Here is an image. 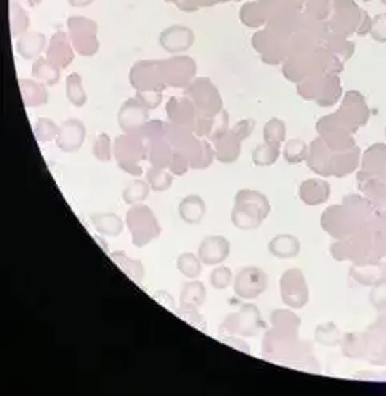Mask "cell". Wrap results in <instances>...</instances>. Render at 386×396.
Wrapping results in <instances>:
<instances>
[{"instance_id": "f546056e", "label": "cell", "mask_w": 386, "mask_h": 396, "mask_svg": "<svg viewBox=\"0 0 386 396\" xmlns=\"http://www.w3.org/2000/svg\"><path fill=\"white\" fill-rule=\"evenodd\" d=\"M316 342L324 347H335L342 343V334L333 323H324L316 327Z\"/></svg>"}, {"instance_id": "f35d334b", "label": "cell", "mask_w": 386, "mask_h": 396, "mask_svg": "<svg viewBox=\"0 0 386 396\" xmlns=\"http://www.w3.org/2000/svg\"><path fill=\"white\" fill-rule=\"evenodd\" d=\"M189 164L188 162V158H186V154L181 153V151H174V159H172V164H170V172L174 175H183L184 172L188 170L189 167Z\"/></svg>"}, {"instance_id": "6da1fadb", "label": "cell", "mask_w": 386, "mask_h": 396, "mask_svg": "<svg viewBox=\"0 0 386 396\" xmlns=\"http://www.w3.org/2000/svg\"><path fill=\"white\" fill-rule=\"evenodd\" d=\"M234 203L231 222L236 228L244 229V231L260 228L271 212L268 198L263 193L253 191V189H240L236 194Z\"/></svg>"}, {"instance_id": "d590c367", "label": "cell", "mask_w": 386, "mask_h": 396, "mask_svg": "<svg viewBox=\"0 0 386 396\" xmlns=\"http://www.w3.org/2000/svg\"><path fill=\"white\" fill-rule=\"evenodd\" d=\"M94 154L98 160H101V162H108V160L111 159L112 145L108 134H100L96 136V140L94 143Z\"/></svg>"}, {"instance_id": "8fae6325", "label": "cell", "mask_w": 386, "mask_h": 396, "mask_svg": "<svg viewBox=\"0 0 386 396\" xmlns=\"http://www.w3.org/2000/svg\"><path fill=\"white\" fill-rule=\"evenodd\" d=\"M194 32L186 26L174 25L167 27L159 36V44L169 53H181L194 44Z\"/></svg>"}, {"instance_id": "74e56055", "label": "cell", "mask_w": 386, "mask_h": 396, "mask_svg": "<svg viewBox=\"0 0 386 396\" xmlns=\"http://www.w3.org/2000/svg\"><path fill=\"white\" fill-rule=\"evenodd\" d=\"M136 98L140 100L148 109H154L160 105V100H162V90L138 91Z\"/></svg>"}, {"instance_id": "52a82bcc", "label": "cell", "mask_w": 386, "mask_h": 396, "mask_svg": "<svg viewBox=\"0 0 386 396\" xmlns=\"http://www.w3.org/2000/svg\"><path fill=\"white\" fill-rule=\"evenodd\" d=\"M157 71L165 84L172 87H181L195 74V63L188 56H178L157 63Z\"/></svg>"}, {"instance_id": "83f0119b", "label": "cell", "mask_w": 386, "mask_h": 396, "mask_svg": "<svg viewBox=\"0 0 386 396\" xmlns=\"http://www.w3.org/2000/svg\"><path fill=\"white\" fill-rule=\"evenodd\" d=\"M149 191H151V186L145 180H135L134 183H130L129 186H125L122 193V199L125 204L135 205L141 204L143 200H146L149 196Z\"/></svg>"}, {"instance_id": "484cf974", "label": "cell", "mask_w": 386, "mask_h": 396, "mask_svg": "<svg viewBox=\"0 0 386 396\" xmlns=\"http://www.w3.org/2000/svg\"><path fill=\"white\" fill-rule=\"evenodd\" d=\"M66 98L69 100L72 106L76 108H82L87 103V94L84 91V85H82V77L80 74L72 72L69 74L66 79Z\"/></svg>"}, {"instance_id": "b9f144b4", "label": "cell", "mask_w": 386, "mask_h": 396, "mask_svg": "<svg viewBox=\"0 0 386 396\" xmlns=\"http://www.w3.org/2000/svg\"><path fill=\"white\" fill-rule=\"evenodd\" d=\"M96 241L101 244V248L108 252V243H106V241H103V239H100L98 236H96Z\"/></svg>"}, {"instance_id": "4dcf8cb0", "label": "cell", "mask_w": 386, "mask_h": 396, "mask_svg": "<svg viewBox=\"0 0 386 396\" xmlns=\"http://www.w3.org/2000/svg\"><path fill=\"white\" fill-rule=\"evenodd\" d=\"M253 164L258 165V167H266V165L274 164L276 160L279 158V148H276L273 145H260L258 148H255L253 151Z\"/></svg>"}, {"instance_id": "44dd1931", "label": "cell", "mask_w": 386, "mask_h": 396, "mask_svg": "<svg viewBox=\"0 0 386 396\" xmlns=\"http://www.w3.org/2000/svg\"><path fill=\"white\" fill-rule=\"evenodd\" d=\"M45 47V36L44 34L30 32L25 34L18 42H16V51L25 60H32L40 55V51Z\"/></svg>"}, {"instance_id": "d6a6232c", "label": "cell", "mask_w": 386, "mask_h": 396, "mask_svg": "<svg viewBox=\"0 0 386 396\" xmlns=\"http://www.w3.org/2000/svg\"><path fill=\"white\" fill-rule=\"evenodd\" d=\"M210 284L217 290L228 289L233 284V272L228 267L217 265V268L210 273Z\"/></svg>"}, {"instance_id": "ac0fdd59", "label": "cell", "mask_w": 386, "mask_h": 396, "mask_svg": "<svg viewBox=\"0 0 386 396\" xmlns=\"http://www.w3.org/2000/svg\"><path fill=\"white\" fill-rule=\"evenodd\" d=\"M91 225H94L95 231L100 233L101 236L116 238L124 231V222L117 214L112 212H103V214H94L91 215Z\"/></svg>"}, {"instance_id": "30bf717a", "label": "cell", "mask_w": 386, "mask_h": 396, "mask_svg": "<svg viewBox=\"0 0 386 396\" xmlns=\"http://www.w3.org/2000/svg\"><path fill=\"white\" fill-rule=\"evenodd\" d=\"M85 124L79 119H67L61 125L56 135V145L63 153H76L84 145L85 140Z\"/></svg>"}, {"instance_id": "f1b7e54d", "label": "cell", "mask_w": 386, "mask_h": 396, "mask_svg": "<svg viewBox=\"0 0 386 396\" xmlns=\"http://www.w3.org/2000/svg\"><path fill=\"white\" fill-rule=\"evenodd\" d=\"M146 181L149 183L151 189H154L155 193H162L167 191L174 183V174L165 169L160 167H153L148 170L146 174Z\"/></svg>"}, {"instance_id": "2e32d148", "label": "cell", "mask_w": 386, "mask_h": 396, "mask_svg": "<svg viewBox=\"0 0 386 396\" xmlns=\"http://www.w3.org/2000/svg\"><path fill=\"white\" fill-rule=\"evenodd\" d=\"M72 49L67 42V37L65 32L55 34V37L51 39V44L49 47V55L47 60L50 63H53L55 66H58L60 70H65L69 66V63L72 61Z\"/></svg>"}, {"instance_id": "4316f807", "label": "cell", "mask_w": 386, "mask_h": 396, "mask_svg": "<svg viewBox=\"0 0 386 396\" xmlns=\"http://www.w3.org/2000/svg\"><path fill=\"white\" fill-rule=\"evenodd\" d=\"M151 143L153 145L149 148V159H151L153 167H160V169L170 167L172 159H174V151H172L169 143H165L164 140H157Z\"/></svg>"}, {"instance_id": "277c9868", "label": "cell", "mask_w": 386, "mask_h": 396, "mask_svg": "<svg viewBox=\"0 0 386 396\" xmlns=\"http://www.w3.org/2000/svg\"><path fill=\"white\" fill-rule=\"evenodd\" d=\"M264 324L262 321L260 313L255 305H244L240 307L238 313L229 314L221 324L220 331L228 332L229 336H257L258 329H262Z\"/></svg>"}, {"instance_id": "8d00e7d4", "label": "cell", "mask_w": 386, "mask_h": 396, "mask_svg": "<svg viewBox=\"0 0 386 396\" xmlns=\"http://www.w3.org/2000/svg\"><path fill=\"white\" fill-rule=\"evenodd\" d=\"M371 303L378 309L386 308V279L373 286V290L371 292Z\"/></svg>"}, {"instance_id": "9a60e30c", "label": "cell", "mask_w": 386, "mask_h": 396, "mask_svg": "<svg viewBox=\"0 0 386 396\" xmlns=\"http://www.w3.org/2000/svg\"><path fill=\"white\" fill-rule=\"evenodd\" d=\"M268 250L271 255L281 258V260H284V258H295L300 254V250H302V243L293 234H278V236H274L269 241Z\"/></svg>"}, {"instance_id": "5b68a950", "label": "cell", "mask_w": 386, "mask_h": 396, "mask_svg": "<svg viewBox=\"0 0 386 396\" xmlns=\"http://www.w3.org/2000/svg\"><path fill=\"white\" fill-rule=\"evenodd\" d=\"M234 294L242 300H253L268 288V274L258 267H245L233 281Z\"/></svg>"}, {"instance_id": "7c38bea8", "label": "cell", "mask_w": 386, "mask_h": 396, "mask_svg": "<svg viewBox=\"0 0 386 396\" xmlns=\"http://www.w3.org/2000/svg\"><path fill=\"white\" fill-rule=\"evenodd\" d=\"M229 252H231V245H229V241L226 238L209 236L202 239V243H200L198 255L204 265L217 267L226 260L229 257Z\"/></svg>"}, {"instance_id": "7402d4cb", "label": "cell", "mask_w": 386, "mask_h": 396, "mask_svg": "<svg viewBox=\"0 0 386 396\" xmlns=\"http://www.w3.org/2000/svg\"><path fill=\"white\" fill-rule=\"evenodd\" d=\"M111 257H112V260L120 267V269H122V272L127 274V276H129L130 279H134L135 283H141V281L145 279V267H143V263L140 260L130 258L122 250L114 252V254H111Z\"/></svg>"}, {"instance_id": "d4e9b609", "label": "cell", "mask_w": 386, "mask_h": 396, "mask_svg": "<svg viewBox=\"0 0 386 396\" xmlns=\"http://www.w3.org/2000/svg\"><path fill=\"white\" fill-rule=\"evenodd\" d=\"M342 348L345 357L348 358H361L364 357L368 350V338L367 336H361L357 332H351V334L345 336L342 338Z\"/></svg>"}, {"instance_id": "1f68e13d", "label": "cell", "mask_w": 386, "mask_h": 396, "mask_svg": "<svg viewBox=\"0 0 386 396\" xmlns=\"http://www.w3.org/2000/svg\"><path fill=\"white\" fill-rule=\"evenodd\" d=\"M284 139H285V124L281 122L279 119L269 120L266 127H264V140H266L268 145L279 148Z\"/></svg>"}, {"instance_id": "836d02e7", "label": "cell", "mask_w": 386, "mask_h": 396, "mask_svg": "<svg viewBox=\"0 0 386 396\" xmlns=\"http://www.w3.org/2000/svg\"><path fill=\"white\" fill-rule=\"evenodd\" d=\"M60 127H56L55 122H51L50 119H40L34 125V132H36V136L40 143H47L50 140L56 139L58 135Z\"/></svg>"}, {"instance_id": "7a4b0ae2", "label": "cell", "mask_w": 386, "mask_h": 396, "mask_svg": "<svg viewBox=\"0 0 386 396\" xmlns=\"http://www.w3.org/2000/svg\"><path fill=\"white\" fill-rule=\"evenodd\" d=\"M127 226L131 231V241L135 248H145L160 234L157 218L145 204L131 205L127 212Z\"/></svg>"}, {"instance_id": "cb8c5ba5", "label": "cell", "mask_w": 386, "mask_h": 396, "mask_svg": "<svg viewBox=\"0 0 386 396\" xmlns=\"http://www.w3.org/2000/svg\"><path fill=\"white\" fill-rule=\"evenodd\" d=\"M60 68L45 58H37L32 66V77L45 85H55L60 82Z\"/></svg>"}, {"instance_id": "ba28073f", "label": "cell", "mask_w": 386, "mask_h": 396, "mask_svg": "<svg viewBox=\"0 0 386 396\" xmlns=\"http://www.w3.org/2000/svg\"><path fill=\"white\" fill-rule=\"evenodd\" d=\"M117 122L127 135H136L148 122V108L138 98L127 100L117 114Z\"/></svg>"}, {"instance_id": "8992f818", "label": "cell", "mask_w": 386, "mask_h": 396, "mask_svg": "<svg viewBox=\"0 0 386 396\" xmlns=\"http://www.w3.org/2000/svg\"><path fill=\"white\" fill-rule=\"evenodd\" d=\"M74 47L79 55L91 56L98 50L96 23L87 18H71L67 23Z\"/></svg>"}, {"instance_id": "4fadbf2b", "label": "cell", "mask_w": 386, "mask_h": 396, "mask_svg": "<svg viewBox=\"0 0 386 396\" xmlns=\"http://www.w3.org/2000/svg\"><path fill=\"white\" fill-rule=\"evenodd\" d=\"M114 154H116L117 162H131L136 164L138 160L146 159V149L143 146V141L136 139L135 135H124L114 143Z\"/></svg>"}, {"instance_id": "d6986e66", "label": "cell", "mask_w": 386, "mask_h": 396, "mask_svg": "<svg viewBox=\"0 0 386 396\" xmlns=\"http://www.w3.org/2000/svg\"><path fill=\"white\" fill-rule=\"evenodd\" d=\"M207 300V290L204 283L191 279L181 286L180 305L181 308H199Z\"/></svg>"}, {"instance_id": "ffe728a7", "label": "cell", "mask_w": 386, "mask_h": 396, "mask_svg": "<svg viewBox=\"0 0 386 396\" xmlns=\"http://www.w3.org/2000/svg\"><path fill=\"white\" fill-rule=\"evenodd\" d=\"M45 84L42 82H36V80H26V79H20V89H21V95L22 100H25V105L30 108H36V106H42L47 103L49 100V94L47 90L44 87Z\"/></svg>"}, {"instance_id": "603a6c76", "label": "cell", "mask_w": 386, "mask_h": 396, "mask_svg": "<svg viewBox=\"0 0 386 396\" xmlns=\"http://www.w3.org/2000/svg\"><path fill=\"white\" fill-rule=\"evenodd\" d=\"M202 260L199 255L193 254V252H183L176 258V268L184 278L188 279H198L202 273Z\"/></svg>"}, {"instance_id": "60d3db41", "label": "cell", "mask_w": 386, "mask_h": 396, "mask_svg": "<svg viewBox=\"0 0 386 396\" xmlns=\"http://www.w3.org/2000/svg\"><path fill=\"white\" fill-rule=\"evenodd\" d=\"M72 7H87V5L94 4V0H67Z\"/></svg>"}, {"instance_id": "9c48e42d", "label": "cell", "mask_w": 386, "mask_h": 396, "mask_svg": "<svg viewBox=\"0 0 386 396\" xmlns=\"http://www.w3.org/2000/svg\"><path fill=\"white\" fill-rule=\"evenodd\" d=\"M130 82L136 91H153L162 90V77L157 71V63L154 61H138L130 72Z\"/></svg>"}, {"instance_id": "3957f363", "label": "cell", "mask_w": 386, "mask_h": 396, "mask_svg": "<svg viewBox=\"0 0 386 396\" xmlns=\"http://www.w3.org/2000/svg\"><path fill=\"white\" fill-rule=\"evenodd\" d=\"M281 298L292 309L303 308L309 302V289L300 268H290L281 276Z\"/></svg>"}, {"instance_id": "e575fe53", "label": "cell", "mask_w": 386, "mask_h": 396, "mask_svg": "<svg viewBox=\"0 0 386 396\" xmlns=\"http://www.w3.org/2000/svg\"><path fill=\"white\" fill-rule=\"evenodd\" d=\"M307 156V145L302 140H292L284 148V158L287 162L298 164Z\"/></svg>"}, {"instance_id": "e0dca14e", "label": "cell", "mask_w": 386, "mask_h": 396, "mask_svg": "<svg viewBox=\"0 0 386 396\" xmlns=\"http://www.w3.org/2000/svg\"><path fill=\"white\" fill-rule=\"evenodd\" d=\"M330 196V186L324 180H308L300 186V199L307 205H319Z\"/></svg>"}, {"instance_id": "5bb4252c", "label": "cell", "mask_w": 386, "mask_h": 396, "mask_svg": "<svg viewBox=\"0 0 386 396\" xmlns=\"http://www.w3.org/2000/svg\"><path fill=\"white\" fill-rule=\"evenodd\" d=\"M207 214V204L199 194H188L178 205V215L188 225H199Z\"/></svg>"}, {"instance_id": "ab89813d", "label": "cell", "mask_w": 386, "mask_h": 396, "mask_svg": "<svg viewBox=\"0 0 386 396\" xmlns=\"http://www.w3.org/2000/svg\"><path fill=\"white\" fill-rule=\"evenodd\" d=\"M119 167L122 169L124 172H129V174L135 175V177L141 175V172H143L141 167H138V164H131V162H120Z\"/></svg>"}]
</instances>
